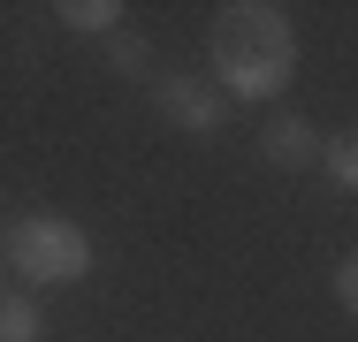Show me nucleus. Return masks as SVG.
<instances>
[{"label": "nucleus", "instance_id": "f257e3e1", "mask_svg": "<svg viewBox=\"0 0 358 342\" xmlns=\"http://www.w3.org/2000/svg\"><path fill=\"white\" fill-rule=\"evenodd\" d=\"M214 76L229 99H282L297 76V23L275 0H229L214 8Z\"/></svg>", "mask_w": 358, "mask_h": 342}, {"label": "nucleus", "instance_id": "f03ea898", "mask_svg": "<svg viewBox=\"0 0 358 342\" xmlns=\"http://www.w3.org/2000/svg\"><path fill=\"white\" fill-rule=\"evenodd\" d=\"M8 267L31 289H69L92 274V236L69 213H15L8 221Z\"/></svg>", "mask_w": 358, "mask_h": 342}, {"label": "nucleus", "instance_id": "7ed1b4c3", "mask_svg": "<svg viewBox=\"0 0 358 342\" xmlns=\"http://www.w3.org/2000/svg\"><path fill=\"white\" fill-rule=\"evenodd\" d=\"M152 107H160V122H176L183 137H214L221 130V91H206L199 76H152Z\"/></svg>", "mask_w": 358, "mask_h": 342}, {"label": "nucleus", "instance_id": "20e7f679", "mask_svg": "<svg viewBox=\"0 0 358 342\" xmlns=\"http://www.w3.org/2000/svg\"><path fill=\"white\" fill-rule=\"evenodd\" d=\"M259 152H267V168L297 175V168H313V160H320V130H313L305 114H275L267 137H259Z\"/></svg>", "mask_w": 358, "mask_h": 342}, {"label": "nucleus", "instance_id": "39448f33", "mask_svg": "<svg viewBox=\"0 0 358 342\" xmlns=\"http://www.w3.org/2000/svg\"><path fill=\"white\" fill-rule=\"evenodd\" d=\"M54 15H62V23H69V31H84V38H115V31H122V15H130V8H122V0H62V8H54Z\"/></svg>", "mask_w": 358, "mask_h": 342}, {"label": "nucleus", "instance_id": "423d86ee", "mask_svg": "<svg viewBox=\"0 0 358 342\" xmlns=\"http://www.w3.org/2000/svg\"><path fill=\"white\" fill-rule=\"evenodd\" d=\"M0 342H46V320L31 297H0Z\"/></svg>", "mask_w": 358, "mask_h": 342}, {"label": "nucleus", "instance_id": "0eeeda50", "mask_svg": "<svg viewBox=\"0 0 358 342\" xmlns=\"http://www.w3.org/2000/svg\"><path fill=\"white\" fill-rule=\"evenodd\" d=\"M320 168H328L336 191H358V144L351 137H320Z\"/></svg>", "mask_w": 358, "mask_h": 342}, {"label": "nucleus", "instance_id": "6e6552de", "mask_svg": "<svg viewBox=\"0 0 358 342\" xmlns=\"http://www.w3.org/2000/svg\"><path fill=\"white\" fill-rule=\"evenodd\" d=\"M107 61L122 68V76H145V61H152V46H145L138 31H115V38H107Z\"/></svg>", "mask_w": 358, "mask_h": 342}, {"label": "nucleus", "instance_id": "1a4fd4ad", "mask_svg": "<svg viewBox=\"0 0 358 342\" xmlns=\"http://www.w3.org/2000/svg\"><path fill=\"white\" fill-rule=\"evenodd\" d=\"M328 289H336V304H343V312H358V267H351V259H336Z\"/></svg>", "mask_w": 358, "mask_h": 342}]
</instances>
